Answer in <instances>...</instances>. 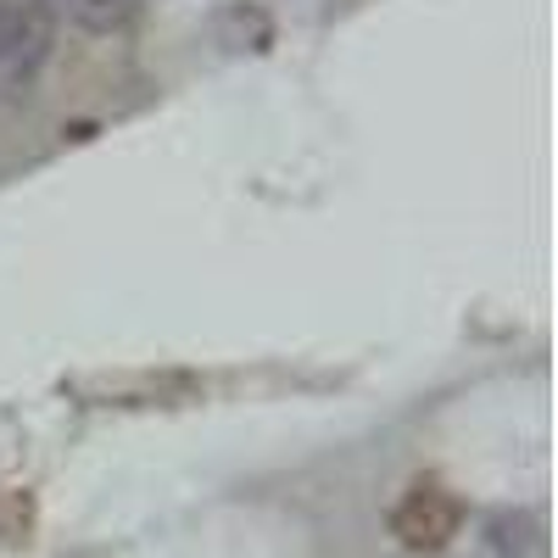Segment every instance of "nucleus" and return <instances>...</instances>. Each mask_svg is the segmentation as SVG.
Returning a JSON list of instances; mask_svg holds the SVG:
<instances>
[{"instance_id": "nucleus-1", "label": "nucleus", "mask_w": 558, "mask_h": 558, "mask_svg": "<svg viewBox=\"0 0 558 558\" xmlns=\"http://www.w3.org/2000/svg\"><path fill=\"white\" fill-rule=\"evenodd\" d=\"M463 531V502L441 481H413L391 508V536L413 553H436Z\"/></svg>"}, {"instance_id": "nucleus-2", "label": "nucleus", "mask_w": 558, "mask_h": 558, "mask_svg": "<svg viewBox=\"0 0 558 558\" xmlns=\"http://www.w3.org/2000/svg\"><path fill=\"white\" fill-rule=\"evenodd\" d=\"M51 12L39 7V0H12V7H0V78L7 84H28L45 57H51Z\"/></svg>"}, {"instance_id": "nucleus-3", "label": "nucleus", "mask_w": 558, "mask_h": 558, "mask_svg": "<svg viewBox=\"0 0 558 558\" xmlns=\"http://www.w3.org/2000/svg\"><path fill=\"white\" fill-rule=\"evenodd\" d=\"M481 558H542L536 514H492L481 525Z\"/></svg>"}, {"instance_id": "nucleus-4", "label": "nucleus", "mask_w": 558, "mask_h": 558, "mask_svg": "<svg viewBox=\"0 0 558 558\" xmlns=\"http://www.w3.org/2000/svg\"><path fill=\"white\" fill-rule=\"evenodd\" d=\"M39 7L51 12V23H73L84 34H118L140 12V0H39Z\"/></svg>"}]
</instances>
